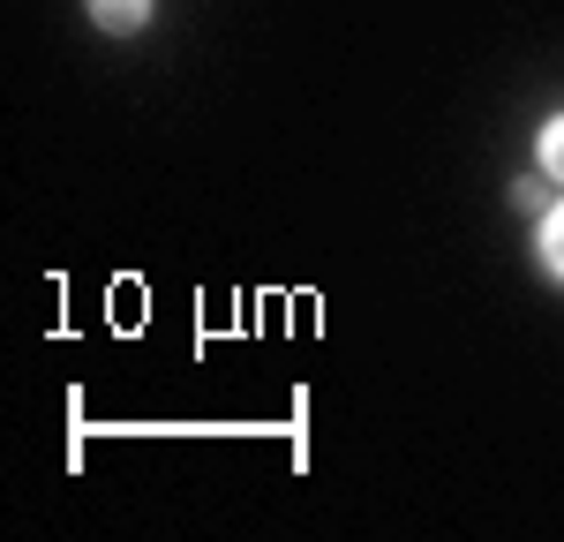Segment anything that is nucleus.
I'll return each instance as SVG.
<instances>
[{"instance_id":"1","label":"nucleus","mask_w":564,"mask_h":542,"mask_svg":"<svg viewBox=\"0 0 564 542\" xmlns=\"http://www.w3.org/2000/svg\"><path fill=\"white\" fill-rule=\"evenodd\" d=\"M90 23H98V31H113V39H129V31L151 23V0H90Z\"/></svg>"},{"instance_id":"2","label":"nucleus","mask_w":564,"mask_h":542,"mask_svg":"<svg viewBox=\"0 0 564 542\" xmlns=\"http://www.w3.org/2000/svg\"><path fill=\"white\" fill-rule=\"evenodd\" d=\"M534 159H542V174H550V181H564V113L534 136Z\"/></svg>"},{"instance_id":"3","label":"nucleus","mask_w":564,"mask_h":542,"mask_svg":"<svg viewBox=\"0 0 564 542\" xmlns=\"http://www.w3.org/2000/svg\"><path fill=\"white\" fill-rule=\"evenodd\" d=\"M534 249H542V264H550V271L564 279V204L550 212V219H542V234H534Z\"/></svg>"}]
</instances>
